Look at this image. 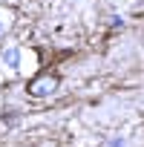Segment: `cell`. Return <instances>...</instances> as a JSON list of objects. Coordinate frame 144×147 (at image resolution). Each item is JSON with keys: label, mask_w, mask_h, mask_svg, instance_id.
Masks as SVG:
<instances>
[{"label": "cell", "mask_w": 144, "mask_h": 147, "mask_svg": "<svg viewBox=\"0 0 144 147\" xmlns=\"http://www.w3.org/2000/svg\"><path fill=\"white\" fill-rule=\"evenodd\" d=\"M3 63L17 66V63H20V52H17V49H6V52H3Z\"/></svg>", "instance_id": "obj_2"}, {"label": "cell", "mask_w": 144, "mask_h": 147, "mask_svg": "<svg viewBox=\"0 0 144 147\" xmlns=\"http://www.w3.org/2000/svg\"><path fill=\"white\" fill-rule=\"evenodd\" d=\"M6 29H9V23H6V18H0V35H3Z\"/></svg>", "instance_id": "obj_3"}, {"label": "cell", "mask_w": 144, "mask_h": 147, "mask_svg": "<svg viewBox=\"0 0 144 147\" xmlns=\"http://www.w3.org/2000/svg\"><path fill=\"white\" fill-rule=\"evenodd\" d=\"M61 87V78H58V72H49V69H43V72H38V75L29 81V95H35V98H46V95H52L55 90Z\"/></svg>", "instance_id": "obj_1"}]
</instances>
